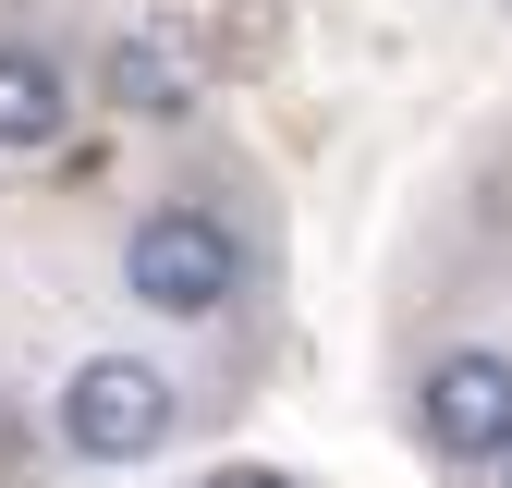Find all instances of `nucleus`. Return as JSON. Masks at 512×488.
<instances>
[{
	"label": "nucleus",
	"instance_id": "obj_2",
	"mask_svg": "<svg viewBox=\"0 0 512 488\" xmlns=\"http://www.w3.org/2000/svg\"><path fill=\"white\" fill-rule=\"evenodd\" d=\"M49 427H61V452L74 464H159L171 440H183V379L159 354H86L74 379L49 391Z\"/></svg>",
	"mask_w": 512,
	"mask_h": 488
},
{
	"label": "nucleus",
	"instance_id": "obj_3",
	"mask_svg": "<svg viewBox=\"0 0 512 488\" xmlns=\"http://www.w3.org/2000/svg\"><path fill=\"white\" fill-rule=\"evenodd\" d=\"M403 427H415L427 464L488 476V464L512 452V354H500V342H439V354L415 366V391H403Z\"/></svg>",
	"mask_w": 512,
	"mask_h": 488
},
{
	"label": "nucleus",
	"instance_id": "obj_4",
	"mask_svg": "<svg viewBox=\"0 0 512 488\" xmlns=\"http://www.w3.org/2000/svg\"><path fill=\"white\" fill-rule=\"evenodd\" d=\"M196 98H208V74H196V49H183V25H122L98 49V110H122V122H183Z\"/></svg>",
	"mask_w": 512,
	"mask_h": 488
},
{
	"label": "nucleus",
	"instance_id": "obj_6",
	"mask_svg": "<svg viewBox=\"0 0 512 488\" xmlns=\"http://www.w3.org/2000/svg\"><path fill=\"white\" fill-rule=\"evenodd\" d=\"M196 488H305V476H281V464H208Z\"/></svg>",
	"mask_w": 512,
	"mask_h": 488
},
{
	"label": "nucleus",
	"instance_id": "obj_5",
	"mask_svg": "<svg viewBox=\"0 0 512 488\" xmlns=\"http://www.w3.org/2000/svg\"><path fill=\"white\" fill-rule=\"evenodd\" d=\"M74 135V74L37 37H0V159H37Z\"/></svg>",
	"mask_w": 512,
	"mask_h": 488
},
{
	"label": "nucleus",
	"instance_id": "obj_7",
	"mask_svg": "<svg viewBox=\"0 0 512 488\" xmlns=\"http://www.w3.org/2000/svg\"><path fill=\"white\" fill-rule=\"evenodd\" d=\"M500 488H512V452H500Z\"/></svg>",
	"mask_w": 512,
	"mask_h": 488
},
{
	"label": "nucleus",
	"instance_id": "obj_1",
	"mask_svg": "<svg viewBox=\"0 0 512 488\" xmlns=\"http://www.w3.org/2000/svg\"><path fill=\"white\" fill-rule=\"evenodd\" d=\"M110 269H122V293H135L147 318H220V305H244V281H256V244L208 196H159V208L122 220Z\"/></svg>",
	"mask_w": 512,
	"mask_h": 488
}]
</instances>
